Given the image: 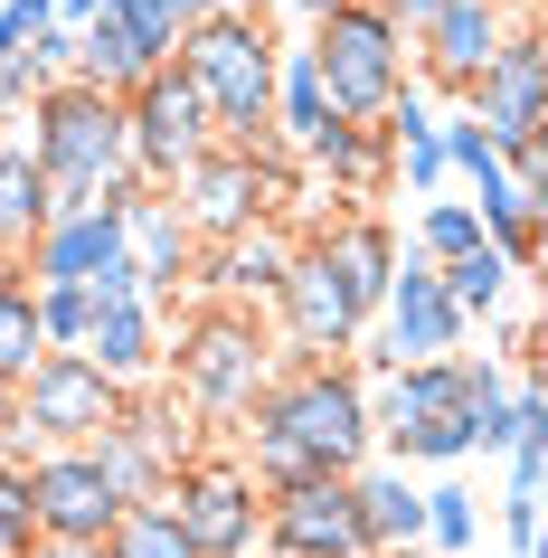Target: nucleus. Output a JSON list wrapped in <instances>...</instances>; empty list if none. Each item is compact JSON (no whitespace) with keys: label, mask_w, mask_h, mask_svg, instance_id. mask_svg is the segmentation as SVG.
<instances>
[{"label":"nucleus","mask_w":548,"mask_h":558,"mask_svg":"<svg viewBox=\"0 0 548 558\" xmlns=\"http://www.w3.org/2000/svg\"><path fill=\"white\" fill-rule=\"evenodd\" d=\"M10 284H29V275H20V256H0V294H10Z\"/></svg>","instance_id":"obj_37"},{"label":"nucleus","mask_w":548,"mask_h":558,"mask_svg":"<svg viewBox=\"0 0 548 558\" xmlns=\"http://www.w3.org/2000/svg\"><path fill=\"white\" fill-rule=\"evenodd\" d=\"M123 265H133V284H143V303L151 313H171L180 303V284L199 275V236L180 228V208H171V190H123Z\"/></svg>","instance_id":"obj_16"},{"label":"nucleus","mask_w":548,"mask_h":558,"mask_svg":"<svg viewBox=\"0 0 548 558\" xmlns=\"http://www.w3.org/2000/svg\"><path fill=\"white\" fill-rule=\"evenodd\" d=\"M29 303H38V341H48V351H86V323H95L86 294H66V284H29Z\"/></svg>","instance_id":"obj_30"},{"label":"nucleus","mask_w":548,"mask_h":558,"mask_svg":"<svg viewBox=\"0 0 548 558\" xmlns=\"http://www.w3.org/2000/svg\"><path fill=\"white\" fill-rule=\"evenodd\" d=\"M303 58L321 76V105L341 123H378L406 95V29L378 10V0H341L331 20H313Z\"/></svg>","instance_id":"obj_5"},{"label":"nucleus","mask_w":548,"mask_h":558,"mask_svg":"<svg viewBox=\"0 0 548 558\" xmlns=\"http://www.w3.org/2000/svg\"><path fill=\"white\" fill-rule=\"evenodd\" d=\"M218 10H246V0H180V20H218Z\"/></svg>","instance_id":"obj_35"},{"label":"nucleus","mask_w":548,"mask_h":558,"mask_svg":"<svg viewBox=\"0 0 548 558\" xmlns=\"http://www.w3.org/2000/svg\"><path fill=\"white\" fill-rule=\"evenodd\" d=\"M29 558H105V549H76V539H38Z\"/></svg>","instance_id":"obj_34"},{"label":"nucleus","mask_w":548,"mask_h":558,"mask_svg":"<svg viewBox=\"0 0 548 558\" xmlns=\"http://www.w3.org/2000/svg\"><path fill=\"white\" fill-rule=\"evenodd\" d=\"M10 398H20V388H10V379H0V426H10Z\"/></svg>","instance_id":"obj_39"},{"label":"nucleus","mask_w":548,"mask_h":558,"mask_svg":"<svg viewBox=\"0 0 548 558\" xmlns=\"http://www.w3.org/2000/svg\"><path fill=\"white\" fill-rule=\"evenodd\" d=\"M473 530H483V511H473V493H463V483H435L426 493V549H473Z\"/></svg>","instance_id":"obj_31"},{"label":"nucleus","mask_w":548,"mask_h":558,"mask_svg":"<svg viewBox=\"0 0 548 558\" xmlns=\"http://www.w3.org/2000/svg\"><path fill=\"white\" fill-rule=\"evenodd\" d=\"M265 558H369L360 539V511H350V473H321V483H284L265 493Z\"/></svg>","instance_id":"obj_13"},{"label":"nucleus","mask_w":548,"mask_h":558,"mask_svg":"<svg viewBox=\"0 0 548 558\" xmlns=\"http://www.w3.org/2000/svg\"><path fill=\"white\" fill-rule=\"evenodd\" d=\"M105 10H114V0H58V20H66V29H86V20H105Z\"/></svg>","instance_id":"obj_33"},{"label":"nucleus","mask_w":548,"mask_h":558,"mask_svg":"<svg viewBox=\"0 0 548 558\" xmlns=\"http://www.w3.org/2000/svg\"><path fill=\"white\" fill-rule=\"evenodd\" d=\"M473 123H483L491 151H520V143H548V29L539 20H511L501 29V58L483 66V86L463 95Z\"/></svg>","instance_id":"obj_10"},{"label":"nucleus","mask_w":548,"mask_h":558,"mask_svg":"<svg viewBox=\"0 0 548 558\" xmlns=\"http://www.w3.org/2000/svg\"><path fill=\"white\" fill-rule=\"evenodd\" d=\"M435 275H445V303H454L463 323H491V313H501V303H511V256H501V246H473V256H454V265H435Z\"/></svg>","instance_id":"obj_23"},{"label":"nucleus","mask_w":548,"mask_h":558,"mask_svg":"<svg viewBox=\"0 0 548 558\" xmlns=\"http://www.w3.org/2000/svg\"><path fill=\"white\" fill-rule=\"evenodd\" d=\"M133 190V180H123ZM114 190V199H123ZM105 199V208H66V218H48V228L29 236V256H20V275L29 284H66V294H86L95 275L123 256V208Z\"/></svg>","instance_id":"obj_18"},{"label":"nucleus","mask_w":548,"mask_h":558,"mask_svg":"<svg viewBox=\"0 0 548 558\" xmlns=\"http://www.w3.org/2000/svg\"><path fill=\"white\" fill-rule=\"evenodd\" d=\"M171 521L180 539L199 558H256V530H265V493H256V473L236 464V454H190V464L171 473Z\"/></svg>","instance_id":"obj_8"},{"label":"nucleus","mask_w":548,"mask_h":558,"mask_svg":"<svg viewBox=\"0 0 548 558\" xmlns=\"http://www.w3.org/2000/svg\"><path fill=\"white\" fill-rule=\"evenodd\" d=\"M208 143H218V123H208L199 86H190L180 66H151L143 86L123 95V151H133V180H143V190H171Z\"/></svg>","instance_id":"obj_7"},{"label":"nucleus","mask_w":548,"mask_h":558,"mask_svg":"<svg viewBox=\"0 0 548 558\" xmlns=\"http://www.w3.org/2000/svg\"><path fill=\"white\" fill-rule=\"evenodd\" d=\"M284 10H303V20H331V10H341V0H284Z\"/></svg>","instance_id":"obj_36"},{"label":"nucleus","mask_w":548,"mask_h":558,"mask_svg":"<svg viewBox=\"0 0 548 558\" xmlns=\"http://www.w3.org/2000/svg\"><path fill=\"white\" fill-rule=\"evenodd\" d=\"M350 511L369 558H426V483L406 464H360L350 473Z\"/></svg>","instance_id":"obj_19"},{"label":"nucleus","mask_w":548,"mask_h":558,"mask_svg":"<svg viewBox=\"0 0 548 558\" xmlns=\"http://www.w3.org/2000/svg\"><path fill=\"white\" fill-rule=\"evenodd\" d=\"M284 265H293V236L265 218V228H246V236L199 246V275H190V284H208V303H275Z\"/></svg>","instance_id":"obj_20"},{"label":"nucleus","mask_w":548,"mask_h":558,"mask_svg":"<svg viewBox=\"0 0 548 558\" xmlns=\"http://www.w3.org/2000/svg\"><path fill=\"white\" fill-rule=\"evenodd\" d=\"M454 360L388 369V398H369V426L388 445V464H463L473 454V426H463V398H454Z\"/></svg>","instance_id":"obj_6"},{"label":"nucleus","mask_w":548,"mask_h":558,"mask_svg":"<svg viewBox=\"0 0 548 558\" xmlns=\"http://www.w3.org/2000/svg\"><path fill=\"white\" fill-rule=\"evenodd\" d=\"M38 549V539H10V530H0V558H29Z\"/></svg>","instance_id":"obj_38"},{"label":"nucleus","mask_w":548,"mask_h":558,"mask_svg":"<svg viewBox=\"0 0 548 558\" xmlns=\"http://www.w3.org/2000/svg\"><path fill=\"white\" fill-rule=\"evenodd\" d=\"M275 133L284 143H313L321 123H331V105H321V76H313V58H303V38H284V58H275Z\"/></svg>","instance_id":"obj_25"},{"label":"nucleus","mask_w":548,"mask_h":558,"mask_svg":"<svg viewBox=\"0 0 548 558\" xmlns=\"http://www.w3.org/2000/svg\"><path fill=\"white\" fill-rule=\"evenodd\" d=\"M105 558H199V549L180 539L171 501H123V521L105 530Z\"/></svg>","instance_id":"obj_27"},{"label":"nucleus","mask_w":548,"mask_h":558,"mask_svg":"<svg viewBox=\"0 0 548 558\" xmlns=\"http://www.w3.org/2000/svg\"><path fill=\"white\" fill-rule=\"evenodd\" d=\"M123 416V388L95 369V360H76V351H48L20 379V398H10V426L48 454V445H95L105 426Z\"/></svg>","instance_id":"obj_9"},{"label":"nucleus","mask_w":548,"mask_h":558,"mask_svg":"<svg viewBox=\"0 0 548 558\" xmlns=\"http://www.w3.org/2000/svg\"><path fill=\"white\" fill-rule=\"evenodd\" d=\"M29 171L48 190V218L66 208H105L133 180V151H123V95L86 86V76H48L29 95Z\"/></svg>","instance_id":"obj_2"},{"label":"nucleus","mask_w":548,"mask_h":558,"mask_svg":"<svg viewBox=\"0 0 548 558\" xmlns=\"http://www.w3.org/2000/svg\"><path fill=\"white\" fill-rule=\"evenodd\" d=\"M48 228V190H38L29 151L0 143V256H29V236Z\"/></svg>","instance_id":"obj_26"},{"label":"nucleus","mask_w":548,"mask_h":558,"mask_svg":"<svg viewBox=\"0 0 548 558\" xmlns=\"http://www.w3.org/2000/svg\"><path fill=\"white\" fill-rule=\"evenodd\" d=\"M114 20H123V29H133V38H143V48H151V58H161V66H171L180 29H190V20H180V0H114Z\"/></svg>","instance_id":"obj_32"},{"label":"nucleus","mask_w":548,"mask_h":558,"mask_svg":"<svg viewBox=\"0 0 548 558\" xmlns=\"http://www.w3.org/2000/svg\"><path fill=\"white\" fill-rule=\"evenodd\" d=\"M275 58H284V38H275V20L265 10H218V20H190L171 48V66L199 86L208 123H218V143L256 151L275 143Z\"/></svg>","instance_id":"obj_3"},{"label":"nucleus","mask_w":548,"mask_h":558,"mask_svg":"<svg viewBox=\"0 0 548 558\" xmlns=\"http://www.w3.org/2000/svg\"><path fill=\"white\" fill-rule=\"evenodd\" d=\"M313 246L331 256V275L350 284V303H360V323H378V303H388V275H398V236H388V218H369V208H350V218H331V228H321Z\"/></svg>","instance_id":"obj_21"},{"label":"nucleus","mask_w":548,"mask_h":558,"mask_svg":"<svg viewBox=\"0 0 548 558\" xmlns=\"http://www.w3.org/2000/svg\"><path fill=\"white\" fill-rule=\"evenodd\" d=\"M246 454L236 464L256 473V493H284V483H321V473H360L369 464V379L350 360H284L275 379L256 388L246 408Z\"/></svg>","instance_id":"obj_1"},{"label":"nucleus","mask_w":548,"mask_h":558,"mask_svg":"<svg viewBox=\"0 0 548 558\" xmlns=\"http://www.w3.org/2000/svg\"><path fill=\"white\" fill-rule=\"evenodd\" d=\"M76 360H95L114 388H143L151 369H161V313H151V303H95Z\"/></svg>","instance_id":"obj_22"},{"label":"nucleus","mask_w":548,"mask_h":558,"mask_svg":"<svg viewBox=\"0 0 548 558\" xmlns=\"http://www.w3.org/2000/svg\"><path fill=\"white\" fill-rule=\"evenodd\" d=\"M501 0H435V20L416 38H406V58L426 66V86H445V95H473L483 86V66L501 58Z\"/></svg>","instance_id":"obj_17"},{"label":"nucleus","mask_w":548,"mask_h":558,"mask_svg":"<svg viewBox=\"0 0 548 558\" xmlns=\"http://www.w3.org/2000/svg\"><path fill=\"white\" fill-rule=\"evenodd\" d=\"M161 379H171V398L199 426H246V408H256V388L275 379V341H265V323L246 313V303H199V313H180V331L161 341Z\"/></svg>","instance_id":"obj_4"},{"label":"nucleus","mask_w":548,"mask_h":558,"mask_svg":"<svg viewBox=\"0 0 548 558\" xmlns=\"http://www.w3.org/2000/svg\"><path fill=\"white\" fill-rule=\"evenodd\" d=\"M275 313H284V341H293V360H341V351H360V341H369V323H360L350 284L331 275V256H321L313 236L293 246L284 284H275Z\"/></svg>","instance_id":"obj_12"},{"label":"nucleus","mask_w":548,"mask_h":558,"mask_svg":"<svg viewBox=\"0 0 548 558\" xmlns=\"http://www.w3.org/2000/svg\"><path fill=\"white\" fill-rule=\"evenodd\" d=\"M123 521V493L95 473L86 445H48L29 464V530L38 539H76V549H105V530Z\"/></svg>","instance_id":"obj_11"},{"label":"nucleus","mask_w":548,"mask_h":558,"mask_svg":"<svg viewBox=\"0 0 548 558\" xmlns=\"http://www.w3.org/2000/svg\"><path fill=\"white\" fill-rule=\"evenodd\" d=\"M378 323H388V331H378L369 351L388 360V369H416V360H454V351H463V331H473L454 303H445V275H435L426 256H398V275H388V303H378Z\"/></svg>","instance_id":"obj_15"},{"label":"nucleus","mask_w":548,"mask_h":558,"mask_svg":"<svg viewBox=\"0 0 548 558\" xmlns=\"http://www.w3.org/2000/svg\"><path fill=\"white\" fill-rule=\"evenodd\" d=\"M265 151V143H256ZM256 151H236V143H208L190 171L171 180V208H180V228L199 236V246H218V236H246L265 228V171H256Z\"/></svg>","instance_id":"obj_14"},{"label":"nucleus","mask_w":548,"mask_h":558,"mask_svg":"<svg viewBox=\"0 0 548 558\" xmlns=\"http://www.w3.org/2000/svg\"><path fill=\"white\" fill-rule=\"evenodd\" d=\"M303 151H313V161L341 180V190H369V180H388V133H378V123H341V114H331Z\"/></svg>","instance_id":"obj_24"},{"label":"nucleus","mask_w":548,"mask_h":558,"mask_svg":"<svg viewBox=\"0 0 548 558\" xmlns=\"http://www.w3.org/2000/svg\"><path fill=\"white\" fill-rule=\"evenodd\" d=\"M483 246V218H473V199H426L416 208V236H406V256H426V265H454Z\"/></svg>","instance_id":"obj_28"},{"label":"nucleus","mask_w":548,"mask_h":558,"mask_svg":"<svg viewBox=\"0 0 548 558\" xmlns=\"http://www.w3.org/2000/svg\"><path fill=\"white\" fill-rule=\"evenodd\" d=\"M38 360H48V341H38V303H29V284H10V294H0V379L20 388Z\"/></svg>","instance_id":"obj_29"}]
</instances>
